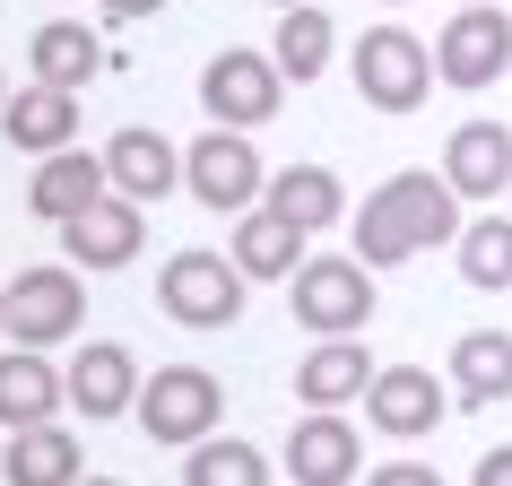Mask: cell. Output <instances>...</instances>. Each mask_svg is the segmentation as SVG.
Here are the masks:
<instances>
[{"label": "cell", "mask_w": 512, "mask_h": 486, "mask_svg": "<svg viewBox=\"0 0 512 486\" xmlns=\"http://www.w3.org/2000/svg\"><path fill=\"white\" fill-rule=\"evenodd\" d=\"M348 235H356L365 270H400L408 252H426V243H460V191L443 174H391V183L365 191Z\"/></svg>", "instance_id": "cell-1"}, {"label": "cell", "mask_w": 512, "mask_h": 486, "mask_svg": "<svg viewBox=\"0 0 512 486\" xmlns=\"http://www.w3.org/2000/svg\"><path fill=\"white\" fill-rule=\"evenodd\" d=\"M183 183H191V200H200V209L243 217V209H261V200H270V165H261V148H252L243 131L209 122V131L183 148Z\"/></svg>", "instance_id": "cell-2"}, {"label": "cell", "mask_w": 512, "mask_h": 486, "mask_svg": "<svg viewBox=\"0 0 512 486\" xmlns=\"http://www.w3.org/2000/svg\"><path fill=\"white\" fill-rule=\"evenodd\" d=\"M139 434L148 443H209L217 434V417H226V391H217V374L209 365H157V374L139 382Z\"/></svg>", "instance_id": "cell-3"}, {"label": "cell", "mask_w": 512, "mask_h": 486, "mask_svg": "<svg viewBox=\"0 0 512 486\" xmlns=\"http://www.w3.org/2000/svg\"><path fill=\"white\" fill-rule=\"evenodd\" d=\"M287 304H296V322L313 330V339H348V330L374 322V270H365L356 252H322V261L296 270Z\"/></svg>", "instance_id": "cell-4"}, {"label": "cell", "mask_w": 512, "mask_h": 486, "mask_svg": "<svg viewBox=\"0 0 512 486\" xmlns=\"http://www.w3.org/2000/svg\"><path fill=\"white\" fill-rule=\"evenodd\" d=\"M348 70H356V96L374 113H417L426 87H434V53L408 27H365L356 53H348Z\"/></svg>", "instance_id": "cell-5"}, {"label": "cell", "mask_w": 512, "mask_h": 486, "mask_svg": "<svg viewBox=\"0 0 512 486\" xmlns=\"http://www.w3.org/2000/svg\"><path fill=\"white\" fill-rule=\"evenodd\" d=\"M157 304H165V322H183V330H226L243 313L235 252H174L157 270Z\"/></svg>", "instance_id": "cell-6"}, {"label": "cell", "mask_w": 512, "mask_h": 486, "mask_svg": "<svg viewBox=\"0 0 512 486\" xmlns=\"http://www.w3.org/2000/svg\"><path fill=\"white\" fill-rule=\"evenodd\" d=\"M87 313V287L79 270H18L9 278V304H0V330L9 348H61Z\"/></svg>", "instance_id": "cell-7"}, {"label": "cell", "mask_w": 512, "mask_h": 486, "mask_svg": "<svg viewBox=\"0 0 512 486\" xmlns=\"http://www.w3.org/2000/svg\"><path fill=\"white\" fill-rule=\"evenodd\" d=\"M200 105H209V122H226V131H261L278 105H287V70H278V53H217L209 79H200Z\"/></svg>", "instance_id": "cell-8"}, {"label": "cell", "mask_w": 512, "mask_h": 486, "mask_svg": "<svg viewBox=\"0 0 512 486\" xmlns=\"http://www.w3.org/2000/svg\"><path fill=\"white\" fill-rule=\"evenodd\" d=\"M512 70V18L504 9H452L434 35V79L443 87H495Z\"/></svg>", "instance_id": "cell-9"}, {"label": "cell", "mask_w": 512, "mask_h": 486, "mask_svg": "<svg viewBox=\"0 0 512 486\" xmlns=\"http://www.w3.org/2000/svg\"><path fill=\"white\" fill-rule=\"evenodd\" d=\"M443 408H452V391H443L426 365H382L374 391H365V426L391 434V443H417V434L443 426Z\"/></svg>", "instance_id": "cell-10"}, {"label": "cell", "mask_w": 512, "mask_h": 486, "mask_svg": "<svg viewBox=\"0 0 512 486\" xmlns=\"http://www.w3.org/2000/svg\"><path fill=\"white\" fill-rule=\"evenodd\" d=\"M139 243H148V217H139V200H122V191H105L96 209H79L70 226H61L70 270H131Z\"/></svg>", "instance_id": "cell-11"}, {"label": "cell", "mask_w": 512, "mask_h": 486, "mask_svg": "<svg viewBox=\"0 0 512 486\" xmlns=\"http://www.w3.org/2000/svg\"><path fill=\"white\" fill-rule=\"evenodd\" d=\"M365 469V443L339 408H304V426H287V478L296 486H348Z\"/></svg>", "instance_id": "cell-12"}, {"label": "cell", "mask_w": 512, "mask_h": 486, "mask_svg": "<svg viewBox=\"0 0 512 486\" xmlns=\"http://www.w3.org/2000/svg\"><path fill=\"white\" fill-rule=\"evenodd\" d=\"M70 408H79L87 426L131 417L139 408V356L113 348V339H87V356H70Z\"/></svg>", "instance_id": "cell-13"}, {"label": "cell", "mask_w": 512, "mask_h": 486, "mask_svg": "<svg viewBox=\"0 0 512 486\" xmlns=\"http://www.w3.org/2000/svg\"><path fill=\"white\" fill-rule=\"evenodd\" d=\"M443 183L460 200H504L512 191V131L504 122H460L443 139Z\"/></svg>", "instance_id": "cell-14"}, {"label": "cell", "mask_w": 512, "mask_h": 486, "mask_svg": "<svg viewBox=\"0 0 512 486\" xmlns=\"http://www.w3.org/2000/svg\"><path fill=\"white\" fill-rule=\"evenodd\" d=\"M105 174H113V191L122 200H165V191L183 183V148L165 131H148V122H131V131H113V148H105Z\"/></svg>", "instance_id": "cell-15"}, {"label": "cell", "mask_w": 512, "mask_h": 486, "mask_svg": "<svg viewBox=\"0 0 512 486\" xmlns=\"http://www.w3.org/2000/svg\"><path fill=\"white\" fill-rule=\"evenodd\" d=\"M0 131H9V148H35V157H61V148H79V96L70 87H18L9 96V113H0Z\"/></svg>", "instance_id": "cell-16"}, {"label": "cell", "mask_w": 512, "mask_h": 486, "mask_svg": "<svg viewBox=\"0 0 512 486\" xmlns=\"http://www.w3.org/2000/svg\"><path fill=\"white\" fill-rule=\"evenodd\" d=\"M105 191H113L105 157H87V148H61V157H44V165H35L27 209H35V217H53V226H70V217H79V209H96Z\"/></svg>", "instance_id": "cell-17"}, {"label": "cell", "mask_w": 512, "mask_h": 486, "mask_svg": "<svg viewBox=\"0 0 512 486\" xmlns=\"http://www.w3.org/2000/svg\"><path fill=\"white\" fill-rule=\"evenodd\" d=\"M61 400H70V374H53L35 348H9V356H0V426H9V434L53 426Z\"/></svg>", "instance_id": "cell-18"}, {"label": "cell", "mask_w": 512, "mask_h": 486, "mask_svg": "<svg viewBox=\"0 0 512 486\" xmlns=\"http://www.w3.org/2000/svg\"><path fill=\"white\" fill-rule=\"evenodd\" d=\"M235 270L243 278H296L304 270V226H296V217H278L270 200L243 209L235 217Z\"/></svg>", "instance_id": "cell-19"}, {"label": "cell", "mask_w": 512, "mask_h": 486, "mask_svg": "<svg viewBox=\"0 0 512 486\" xmlns=\"http://www.w3.org/2000/svg\"><path fill=\"white\" fill-rule=\"evenodd\" d=\"M365 391H374V365H365L356 339H322L313 356H296V400L304 408H348Z\"/></svg>", "instance_id": "cell-20"}, {"label": "cell", "mask_w": 512, "mask_h": 486, "mask_svg": "<svg viewBox=\"0 0 512 486\" xmlns=\"http://www.w3.org/2000/svg\"><path fill=\"white\" fill-rule=\"evenodd\" d=\"M27 61H35V79H44V87H70V96H79V87L105 70V44H96L79 18H44L35 44H27Z\"/></svg>", "instance_id": "cell-21"}, {"label": "cell", "mask_w": 512, "mask_h": 486, "mask_svg": "<svg viewBox=\"0 0 512 486\" xmlns=\"http://www.w3.org/2000/svg\"><path fill=\"white\" fill-rule=\"evenodd\" d=\"M452 400H469V408L512 400V330H469L452 348Z\"/></svg>", "instance_id": "cell-22"}, {"label": "cell", "mask_w": 512, "mask_h": 486, "mask_svg": "<svg viewBox=\"0 0 512 486\" xmlns=\"http://www.w3.org/2000/svg\"><path fill=\"white\" fill-rule=\"evenodd\" d=\"M270 209L296 217L304 235H313V226H339V217H348V183H339L330 165H278L270 174Z\"/></svg>", "instance_id": "cell-23"}, {"label": "cell", "mask_w": 512, "mask_h": 486, "mask_svg": "<svg viewBox=\"0 0 512 486\" xmlns=\"http://www.w3.org/2000/svg\"><path fill=\"white\" fill-rule=\"evenodd\" d=\"M9 486H79V434L70 426H27L9 434Z\"/></svg>", "instance_id": "cell-24"}, {"label": "cell", "mask_w": 512, "mask_h": 486, "mask_svg": "<svg viewBox=\"0 0 512 486\" xmlns=\"http://www.w3.org/2000/svg\"><path fill=\"white\" fill-rule=\"evenodd\" d=\"M460 278L478 296H504L512 287V217H469L460 226Z\"/></svg>", "instance_id": "cell-25"}, {"label": "cell", "mask_w": 512, "mask_h": 486, "mask_svg": "<svg viewBox=\"0 0 512 486\" xmlns=\"http://www.w3.org/2000/svg\"><path fill=\"white\" fill-rule=\"evenodd\" d=\"M278 70H287V79H322L330 70V9H313V0H304V9H278Z\"/></svg>", "instance_id": "cell-26"}, {"label": "cell", "mask_w": 512, "mask_h": 486, "mask_svg": "<svg viewBox=\"0 0 512 486\" xmlns=\"http://www.w3.org/2000/svg\"><path fill=\"white\" fill-rule=\"evenodd\" d=\"M183 486H270V460L252 443H235V434H209V443H191Z\"/></svg>", "instance_id": "cell-27"}, {"label": "cell", "mask_w": 512, "mask_h": 486, "mask_svg": "<svg viewBox=\"0 0 512 486\" xmlns=\"http://www.w3.org/2000/svg\"><path fill=\"white\" fill-rule=\"evenodd\" d=\"M365 486H443V478L426 460H382V469H365Z\"/></svg>", "instance_id": "cell-28"}, {"label": "cell", "mask_w": 512, "mask_h": 486, "mask_svg": "<svg viewBox=\"0 0 512 486\" xmlns=\"http://www.w3.org/2000/svg\"><path fill=\"white\" fill-rule=\"evenodd\" d=\"M469 486H512V443H495V452L478 460V478H469Z\"/></svg>", "instance_id": "cell-29"}, {"label": "cell", "mask_w": 512, "mask_h": 486, "mask_svg": "<svg viewBox=\"0 0 512 486\" xmlns=\"http://www.w3.org/2000/svg\"><path fill=\"white\" fill-rule=\"evenodd\" d=\"M105 9H113V18H157L165 0H105Z\"/></svg>", "instance_id": "cell-30"}, {"label": "cell", "mask_w": 512, "mask_h": 486, "mask_svg": "<svg viewBox=\"0 0 512 486\" xmlns=\"http://www.w3.org/2000/svg\"><path fill=\"white\" fill-rule=\"evenodd\" d=\"M79 486H122V478H79Z\"/></svg>", "instance_id": "cell-31"}, {"label": "cell", "mask_w": 512, "mask_h": 486, "mask_svg": "<svg viewBox=\"0 0 512 486\" xmlns=\"http://www.w3.org/2000/svg\"><path fill=\"white\" fill-rule=\"evenodd\" d=\"M460 9H495V0H460Z\"/></svg>", "instance_id": "cell-32"}, {"label": "cell", "mask_w": 512, "mask_h": 486, "mask_svg": "<svg viewBox=\"0 0 512 486\" xmlns=\"http://www.w3.org/2000/svg\"><path fill=\"white\" fill-rule=\"evenodd\" d=\"M270 9H304V0H270Z\"/></svg>", "instance_id": "cell-33"}, {"label": "cell", "mask_w": 512, "mask_h": 486, "mask_svg": "<svg viewBox=\"0 0 512 486\" xmlns=\"http://www.w3.org/2000/svg\"><path fill=\"white\" fill-rule=\"evenodd\" d=\"M0 113H9V79H0Z\"/></svg>", "instance_id": "cell-34"}, {"label": "cell", "mask_w": 512, "mask_h": 486, "mask_svg": "<svg viewBox=\"0 0 512 486\" xmlns=\"http://www.w3.org/2000/svg\"><path fill=\"white\" fill-rule=\"evenodd\" d=\"M374 9H408V0H374Z\"/></svg>", "instance_id": "cell-35"}, {"label": "cell", "mask_w": 512, "mask_h": 486, "mask_svg": "<svg viewBox=\"0 0 512 486\" xmlns=\"http://www.w3.org/2000/svg\"><path fill=\"white\" fill-rule=\"evenodd\" d=\"M0 304H9V278H0Z\"/></svg>", "instance_id": "cell-36"}, {"label": "cell", "mask_w": 512, "mask_h": 486, "mask_svg": "<svg viewBox=\"0 0 512 486\" xmlns=\"http://www.w3.org/2000/svg\"><path fill=\"white\" fill-rule=\"evenodd\" d=\"M0 339H9V330H0Z\"/></svg>", "instance_id": "cell-37"}]
</instances>
